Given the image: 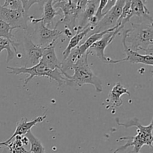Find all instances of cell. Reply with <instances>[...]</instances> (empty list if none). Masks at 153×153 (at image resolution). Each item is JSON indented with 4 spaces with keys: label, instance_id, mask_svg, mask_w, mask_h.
<instances>
[{
    "label": "cell",
    "instance_id": "obj_1",
    "mask_svg": "<svg viewBox=\"0 0 153 153\" xmlns=\"http://www.w3.org/2000/svg\"><path fill=\"white\" fill-rule=\"evenodd\" d=\"M88 55L89 53L87 51L73 64L71 68L74 71L73 76H69L65 72H62L64 77V84L74 88L89 84L95 88L97 93H101L102 91V82L90 67Z\"/></svg>",
    "mask_w": 153,
    "mask_h": 153
},
{
    "label": "cell",
    "instance_id": "obj_2",
    "mask_svg": "<svg viewBox=\"0 0 153 153\" xmlns=\"http://www.w3.org/2000/svg\"><path fill=\"white\" fill-rule=\"evenodd\" d=\"M117 123L119 126L125 128L135 126L137 128V134L135 136H126L120 137L118 140H117V141L126 140V143L115 149L113 153H118L121 151H124L130 146L133 147L131 153H140V149L144 145H147L149 147L152 148L153 120L151 121L149 125L148 126L141 125L139 122V120L136 117L124 123H121L119 122V120L117 119Z\"/></svg>",
    "mask_w": 153,
    "mask_h": 153
},
{
    "label": "cell",
    "instance_id": "obj_3",
    "mask_svg": "<svg viewBox=\"0 0 153 153\" xmlns=\"http://www.w3.org/2000/svg\"><path fill=\"white\" fill-rule=\"evenodd\" d=\"M131 28L124 31L126 43L132 50H143L152 55L153 27L152 22H141L131 23Z\"/></svg>",
    "mask_w": 153,
    "mask_h": 153
},
{
    "label": "cell",
    "instance_id": "obj_4",
    "mask_svg": "<svg viewBox=\"0 0 153 153\" xmlns=\"http://www.w3.org/2000/svg\"><path fill=\"white\" fill-rule=\"evenodd\" d=\"M7 69L10 70V71L7 73L8 74L16 75V76L20 74H27L29 76L24 81L23 87H25L31 79L37 76H43V77L49 78L52 80H55L60 87L62 86L64 84V77L61 70H58V69L50 70L45 67L40 62L31 67H7Z\"/></svg>",
    "mask_w": 153,
    "mask_h": 153
},
{
    "label": "cell",
    "instance_id": "obj_5",
    "mask_svg": "<svg viewBox=\"0 0 153 153\" xmlns=\"http://www.w3.org/2000/svg\"><path fill=\"white\" fill-rule=\"evenodd\" d=\"M122 29H123V28H122V27H117L114 31H110V32H108L107 34H105L101 39H100L97 42H95L88 49V52L89 53V55L91 54L93 55H95V56H97L99 59L101 60V61H102L105 64H115L123 62V59H112V58L106 56L105 53V50L107 48V46L113 41L115 37L117 34H120V32L122 31Z\"/></svg>",
    "mask_w": 153,
    "mask_h": 153
},
{
    "label": "cell",
    "instance_id": "obj_6",
    "mask_svg": "<svg viewBox=\"0 0 153 153\" xmlns=\"http://www.w3.org/2000/svg\"><path fill=\"white\" fill-rule=\"evenodd\" d=\"M53 6L55 9H59L62 12L63 18H61L57 23L64 24L65 28H68L73 34H74L77 28L76 21L80 13L74 0H63L54 3Z\"/></svg>",
    "mask_w": 153,
    "mask_h": 153
},
{
    "label": "cell",
    "instance_id": "obj_7",
    "mask_svg": "<svg viewBox=\"0 0 153 153\" xmlns=\"http://www.w3.org/2000/svg\"><path fill=\"white\" fill-rule=\"evenodd\" d=\"M126 0H117L114 5L101 18L94 28L88 34V36L111 29L117 25V21L122 13L123 7Z\"/></svg>",
    "mask_w": 153,
    "mask_h": 153
},
{
    "label": "cell",
    "instance_id": "obj_8",
    "mask_svg": "<svg viewBox=\"0 0 153 153\" xmlns=\"http://www.w3.org/2000/svg\"><path fill=\"white\" fill-rule=\"evenodd\" d=\"M0 20L14 29L26 30L28 28V15L24 10H13L0 4Z\"/></svg>",
    "mask_w": 153,
    "mask_h": 153
},
{
    "label": "cell",
    "instance_id": "obj_9",
    "mask_svg": "<svg viewBox=\"0 0 153 153\" xmlns=\"http://www.w3.org/2000/svg\"><path fill=\"white\" fill-rule=\"evenodd\" d=\"M35 25H37L35 28V32L38 37V43L37 45L40 47H46L52 43H56L57 40L63 34V31L57 29V24L53 29L46 26L43 22H39Z\"/></svg>",
    "mask_w": 153,
    "mask_h": 153
},
{
    "label": "cell",
    "instance_id": "obj_10",
    "mask_svg": "<svg viewBox=\"0 0 153 153\" xmlns=\"http://www.w3.org/2000/svg\"><path fill=\"white\" fill-rule=\"evenodd\" d=\"M46 118V113H44V114H43L42 116L37 117L35 119L32 120H28L26 117H22L19 122L17 123L16 126V129H15L14 132L13 133L11 136L7 139L5 141L0 142V148L2 147V146H6L7 147V145L9 144L10 141L14 138L16 136L19 135V136H23L26 134L27 132H28L29 131H31V128L34 127V126L37 125V123H42L45 119Z\"/></svg>",
    "mask_w": 153,
    "mask_h": 153
},
{
    "label": "cell",
    "instance_id": "obj_11",
    "mask_svg": "<svg viewBox=\"0 0 153 153\" xmlns=\"http://www.w3.org/2000/svg\"><path fill=\"white\" fill-rule=\"evenodd\" d=\"M100 0H89L84 10L79 13L78 19H79V25L76 28V32L83 31L90 25L91 19L95 16L98 8Z\"/></svg>",
    "mask_w": 153,
    "mask_h": 153
},
{
    "label": "cell",
    "instance_id": "obj_12",
    "mask_svg": "<svg viewBox=\"0 0 153 153\" xmlns=\"http://www.w3.org/2000/svg\"><path fill=\"white\" fill-rule=\"evenodd\" d=\"M122 42L123 45L124 52L126 55V57L123 59V61H128L132 64H143L145 65L151 66V67L153 65L152 55H149V54L141 55L138 52H136V51L130 49L126 43V38L124 35L123 37Z\"/></svg>",
    "mask_w": 153,
    "mask_h": 153
},
{
    "label": "cell",
    "instance_id": "obj_13",
    "mask_svg": "<svg viewBox=\"0 0 153 153\" xmlns=\"http://www.w3.org/2000/svg\"><path fill=\"white\" fill-rule=\"evenodd\" d=\"M43 7V16L40 19H36L33 16H29L31 23L36 24L39 22H43L46 26H50L54 18L56 16H62V12L59 9H55L53 6V0H46Z\"/></svg>",
    "mask_w": 153,
    "mask_h": 153
},
{
    "label": "cell",
    "instance_id": "obj_14",
    "mask_svg": "<svg viewBox=\"0 0 153 153\" xmlns=\"http://www.w3.org/2000/svg\"><path fill=\"white\" fill-rule=\"evenodd\" d=\"M55 45L56 43H53L46 47H43V54L40 62L50 70L58 69L61 70V61H59L55 53Z\"/></svg>",
    "mask_w": 153,
    "mask_h": 153
},
{
    "label": "cell",
    "instance_id": "obj_15",
    "mask_svg": "<svg viewBox=\"0 0 153 153\" xmlns=\"http://www.w3.org/2000/svg\"><path fill=\"white\" fill-rule=\"evenodd\" d=\"M24 49L27 59L31 66L36 65L40 62L43 48L34 43L30 37H24Z\"/></svg>",
    "mask_w": 153,
    "mask_h": 153
},
{
    "label": "cell",
    "instance_id": "obj_16",
    "mask_svg": "<svg viewBox=\"0 0 153 153\" xmlns=\"http://www.w3.org/2000/svg\"><path fill=\"white\" fill-rule=\"evenodd\" d=\"M124 94H126L128 97L131 95L128 90L120 82H117L109 93L108 100L110 105L108 108L111 107L112 109H114L115 108L120 107L123 104V102L121 100V96Z\"/></svg>",
    "mask_w": 153,
    "mask_h": 153
},
{
    "label": "cell",
    "instance_id": "obj_17",
    "mask_svg": "<svg viewBox=\"0 0 153 153\" xmlns=\"http://www.w3.org/2000/svg\"><path fill=\"white\" fill-rule=\"evenodd\" d=\"M146 3V0H131V16H138L142 19V22H152V18Z\"/></svg>",
    "mask_w": 153,
    "mask_h": 153
},
{
    "label": "cell",
    "instance_id": "obj_18",
    "mask_svg": "<svg viewBox=\"0 0 153 153\" xmlns=\"http://www.w3.org/2000/svg\"><path fill=\"white\" fill-rule=\"evenodd\" d=\"M92 29V26H88V28L84 29L83 31H79V32H76V34H73V37H70V42H69L68 45H67V48H66V49H64V52H63V61L67 58L69 54L70 53V52H71L73 49H75V48L77 47V46H79V43L83 40V38L85 36H87L89 34V32Z\"/></svg>",
    "mask_w": 153,
    "mask_h": 153
},
{
    "label": "cell",
    "instance_id": "obj_19",
    "mask_svg": "<svg viewBox=\"0 0 153 153\" xmlns=\"http://www.w3.org/2000/svg\"><path fill=\"white\" fill-rule=\"evenodd\" d=\"M19 45V43H16L15 40H9L6 38L0 37V52L3 50L7 51V63L14 58V52H16V48Z\"/></svg>",
    "mask_w": 153,
    "mask_h": 153
},
{
    "label": "cell",
    "instance_id": "obj_20",
    "mask_svg": "<svg viewBox=\"0 0 153 153\" xmlns=\"http://www.w3.org/2000/svg\"><path fill=\"white\" fill-rule=\"evenodd\" d=\"M30 143V152L31 153H45V148L41 141L33 134L31 131H29L25 134Z\"/></svg>",
    "mask_w": 153,
    "mask_h": 153
},
{
    "label": "cell",
    "instance_id": "obj_21",
    "mask_svg": "<svg viewBox=\"0 0 153 153\" xmlns=\"http://www.w3.org/2000/svg\"><path fill=\"white\" fill-rule=\"evenodd\" d=\"M7 148L10 153H31L30 151L26 150L22 143V136L17 135L9 143Z\"/></svg>",
    "mask_w": 153,
    "mask_h": 153
},
{
    "label": "cell",
    "instance_id": "obj_22",
    "mask_svg": "<svg viewBox=\"0 0 153 153\" xmlns=\"http://www.w3.org/2000/svg\"><path fill=\"white\" fill-rule=\"evenodd\" d=\"M13 30H14V28L10 27L3 21L0 20V37L6 38L9 40H14L12 34Z\"/></svg>",
    "mask_w": 153,
    "mask_h": 153
},
{
    "label": "cell",
    "instance_id": "obj_23",
    "mask_svg": "<svg viewBox=\"0 0 153 153\" xmlns=\"http://www.w3.org/2000/svg\"><path fill=\"white\" fill-rule=\"evenodd\" d=\"M3 7L13 10H24L19 0H4Z\"/></svg>",
    "mask_w": 153,
    "mask_h": 153
},
{
    "label": "cell",
    "instance_id": "obj_24",
    "mask_svg": "<svg viewBox=\"0 0 153 153\" xmlns=\"http://www.w3.org/2000/svg\"><path fill=\"white\" fill-rule=\"evenodd\" d=\"M108 0H100V3H99L98 8H97V13H96L95 18L97 20V22L101 19V18L102 17V11L104 10V8L105 7L106 4H107Z\"/></svg>",
    "mask_w": 153,
    "mask_h": 153
},
{
    "label": "cell",
    "instance_id": "obj_25",
    "mask_svg": "<svg viewBox=\"0 0 153 153\" xmlns=\"http://www.w3.org/2000/svg\"><path fill=\"white\" fill-rule=\"evenodd\" d=\"M88 1L89 0H74L75 3L76 4V7H77L78 10L80 11V13L84 10Z\"/></svg>",
    "mask_w": 153,
    "mask_h": 153
},
{
    "label": "cell",
    "instance_id": "obj_26",
    "mask_svg": "<svg viewBox=\"0 0 153 153\" xmlns=\"http://www.w3.org/2000/svg\"><path fill=\"white\" fill-rule=\"evenodd\" d=\"M45 1H46V0H28V4H27V10L28 11L30 7L34 4H38L40 7H43Z\"/></svg>",
    "mask_w": 153,
    "mask_h": 153
},
{
    "label": "cell",
    "instance_id": "obj_27",
    "mask_svg": "<svg viewBox=\"0 0 153 153\" xmlns=\"http://www.w3.org/2000/svg\"><path fill=\"white\" fill-rule=\"evenodd\" d=\"M20 1V3L22 4V7H23L24 10H25V13H28V10H27V4H28V0H19Z\"/></svg>",
    "mask_w": 153,
    "mask_h": 153
},
{
    "label": "cell",
    "instance_id": "obj_28",
    "mask_svg": "<svg viewBox=\"0 0 153 153\" xmlns=\"http://www.w3.org/2000/svg\"><path fill=\"white\" fill-rule=\"evenodd\" d=\"M63 1V0H53V4L54 3L58 2V1Z\"/></svg>",
    "mask_w": 153,
    "mask_h": 153
},
{
    "label": "cell",
    "instance_id": "obj_29",
    "mask_svg": "<svg viewBox=\"0 0 153 153\" xmlns=\"http://www.w3.org/2000/svg\"><path fill=\"white\" fill-rule=\"evenodd\" d=\"M2 153H7V152H6V151H4V152H3Z\"/></svg>",
    "mask_w": 153,
    "mask_h": 153
},
{
    "label": "cell",
    "instance_id": "obj_30",
    "mask_svg": "<svg viewBox=\"0 0 153 153\" xmlns=\"http://www.w3.org/2000/svg\"><path fill=\"white\" fill-rule=\"evenodd\" d=\"M82 153H83V152H82Z\"/></svg>",
    "mask_w": 153,
    "mask_h": 153
}]
</instances>
